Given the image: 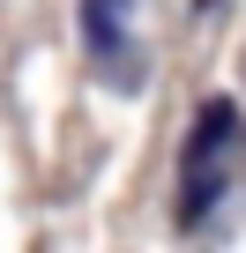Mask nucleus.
<instances>
[{
	"instance_id": "f257e3e1",
	"label": "nucleus",
	"mask_w": 246,
	"mask_h": 253,
	"mask_svg": "<svg viewBox=\"0 0 246 253\" xmlns=\"http://www.w3.org/2000/svg\"><path fill=\"white\" fill-rule=\"evenodd\" d=\"M231 134H239V112L216 97V104H201V119H194V142H187V216H201V201H209V157H224L231 149Z\"/></svg>"
}]
</instances>
